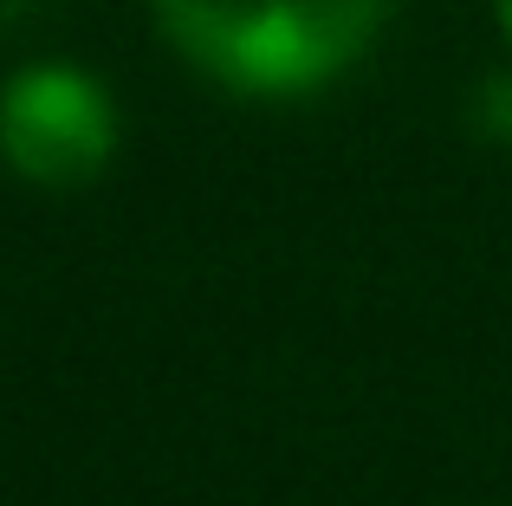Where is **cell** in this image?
<instances>
[{"label": "cell", "mask_w": 512, "mask_h": 506, "mask_svg": "<svg viewBox=\"0 0 512 506\" xmlns=\"http://www.w3.org/2000/svg\"><path fill=\"white\" fill-rule=\"evenodd\" d=\"M396 0H150L175 59L234 98H305L376 46Z\"/></svg>", "instance_id": "6da1fadb"}, {"label": "cell", "mask_w": 512, "mask_h": 506, "mask_svg": "<svg viewBox=\"0 0 512 506\" xmlns=\"http://www.w3.org/2000/svg\"><path fill=\"white\" fill-rule=\"evenodd\" d=\"M117 156V104L78 65H26L0 91V163L52 195L91 189Z\"/></svg>", "instance_id": "7a4b0ae2"}, {"label": "cell", "mask_w": 512, "mask_h": 506, "mask_svg": "<svg viewBox=\"0 0 512 506\" xmlns=\"http://www.w3.org/2000/svg\"><path fill=\"white\" fill-rule=\"evenodd\" d=\"M493 20H500V33H506V46H512V0H493Z\"/></svg>", "instance_id": "3957f363"}]
</instances>
